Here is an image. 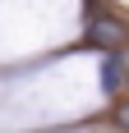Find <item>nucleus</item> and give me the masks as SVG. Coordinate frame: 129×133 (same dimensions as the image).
<instances>
[{"instance_id":"1","label":"nucleus","mask_w":129,"mask_h":133,"mask_svg":"<svg viewBox=\"0 0 129 133\" xmlns=\"http://www.w3.org/2000/svg\"><path fill=\"white\" fill-rule=\"evenodd\" d=\"M88 41H92V46H111V51H115V46H125V28H120L115 18H97V23L88 28Z\"/></svg>"},{"instance_id":"2","label":"nucleus","mask_w":129,"mask_h":133,"mask_svg":"<svg viewBox=\"0 0 129 133\" xmlns=\"http://www.w3.org/2000/svg\"><path fill=\"white\" fill-rule=\"evenodd\" d=\"M120 83H125V74H120V60H111V55H106V60H102V87H106V92H115Z\"/></svg>"},{"instance_id":"3","label":"nucleus","mask_w":129,"mask_h":133,"mask_svg":"<svg viewBox=\"0 0 129 133\" xmlns=\"http://www.w3.org/2000/svg\"><path fill=\"white\" fill-rule=\"evenodd\" d=\"M115 124L129 133V101H120V106H115Z\"/></svg>"}]
</instances>
